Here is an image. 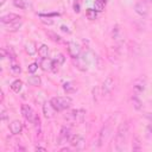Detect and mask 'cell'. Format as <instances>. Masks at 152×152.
Here are the masks:
<instances>
[{
	"label": "cell",
	"mask_w": 152,
	"mask_h": 152,
	"mask_svg": "<svg viewBox=\"0 0 152 152\" xmlns=\"http://www.w3.org/2000/svg\"><path fill=\"white\" fill-rule=\"evenodd\" d=\"M146 83L147 82H146V77L145 76H140L137 80H134V82H133V90L135 91L137 95L140 94V93H142L145 90Z\"/></svg>",
	"instance_id": "cell-6"
},
{
	"label": "cell",
	"mask_w": 152,
	"mask_h": 152,
	"mask_svg": "<svg viewBox=\"0 0 152 152\" xmlns=\"http://www.w3.org/2000/svg\"><path fill=\"white\" fill-rule=\"evenodd\" d=\"M74 11H75V12H80V4H78L77 0H76L75 4H74Z\"/></svg>",
	"instance_id": "cell-31"
},
{
	"label": "cell",
	"mask_w": 152,
	"mask_h": 152,
	"mask_svg": "<svg viewBox=\"0 0 152 152\" xmlns=\"http://www.w3.org/2000/svg\"><path fill=\"white\" fill-rule=\"evenodd\" d=\"M21 114H23V116H24L28 122H34L36 118L38 116V115L34 113V110H33L28 104H23V106H21Z\"/></svg>",
	"instance_id": "cell-5"
},
{
	"label": "cell",
	"mask_w": 152,
	"mask_h": 152,
	"mask_svg": "<svg viewBox=\"0 0 152 152\" xmlns=\"http://www.w3.org/2000/svg\"><path fill=\"white\" fill-rule=\"evenodd\" d=\"M66 46H68V52H69V55H70L74 59L80 57V55H81V48H80L78 44H76L75 42H69V43L66 44Z\"/></svg>",
	"instance_id": "cell-7"
},
{
	"label": "cell",
	"mask_w": 152,
	"mask_h": 152,
	"mask_svg": "<svg viewBox=\"0 0 152 152\" xmlns=\"http://www.w3.org/2000/svg\"><path fill=\"white\" fill-rule=\"evenodd\" d=\"M53 61H56V62H57V63H58L59 65H62V64L64 63V61H65V57H64V56H63L62 53H58V55L56 56V58H55Z\"/></svg>",
	"instance_id": "cell-28"
},
{
	"label": "cell",
	"mask_w": 152,
	"mask_h": 152,
	"mask_svg": "<svg viewBox=\"0 0 152 152\" xmlns=\"http://www.w3.org/2000/svg\"><path fill=\"white\" fill-rule=\"evenodd\" d=\"M48 36L51 37V39H52L53 42H56V43H63V39H62L59 36H57L56 33H53V32H48Z\"/></svg>",
	"instance_id": "cell-26"
},
{
	"label": "cell",
	"mask_w": 152,
	"mask_h": 152,
	"mask_svg": "<svg viewBox=\"0 0 152 152\" xmlns=\"http://www.w3.org/2000/svg\"><path fill=\"white\" fill-rule=\"evenodd\" d=\"M115 120V118L114 116H112L106 124H104V126L102 127V129L100 131V134H99V142L100 144H102L106 139H107V137L109 135V133H110V131H112V122Z\"/></svg>",
	"instance_id": "cell-4"
},
{
	"label": "cell",
	"mask_w": 152,
	"mask_h": 152,
	"mask_svg": "<svg viewBox=\"0 0 152 152\" xmlns=\"http://www.w3.org/2000/svg\"><path fill=\"white\" fill-rule=\"evenodd\" d=\"M63 88H64V90L68 93V94H70V93H74L76 89L74 88V86L70 83V82H66V83H64L63 84Z\"/></svg>",
	"instance_id": "cell-25"
},
{
	"label": "cell",
	"mask_w": 152,
	"mask_h": 152,
	"mask_svg": "<svg viewBox=\"0 0 152 152\" xmlns=\"http://www.w3.org/2000/svg\"><path fill=\"white\" fill-rule=\"evenodd\" d=\"M114 88V80L112 77H107L102 83V94L107 95L109 94Z\"/></svg>",
	"instance_id": "cell-10"
},
{
	"label": "cell",
	"mask_w": 152,
	"mask_h": 152,
	"mask_svg": "<svg viewBox=\"0 0 152 152\" xmlns=\"http://www.w3.org/2000/svg\"><path fill=\"white\" fill-rule=\"evenodd\" d=\"M128 128H129V125L127 121H124L120 124L116 133H115V137H114V142H115V148L118 151H122L125 148V144H126V139H127V135H128Z\"/></svg>",
	"instance_id": "cell-1"
},
{
	"label": "cell",
	"mask_w": 152,
	"mask_h": 152,
	"mask_svg": "<svg viewBox=\"0 0 152 152\" xmlns=\"http://www.w3.org/2000/svg\"><path fill=\"white\" fill-rule=\"evenodd\" d=\"M21 88H23V82H21L20 80H15V81H13L12 84H11V89H12L14 93H19V91L21 90Z\"/></svg>",
	"instance_id": "cell-18"
},
{
	"label": "cell",
	"mask_w": 152,
	"mask_h": 152,
	"mask_svg": "<svg viewBox=\"0 0 152 152\" xmlns=\"http://www.w3.org/2000/svg\"><path fill=\"white\" fill-rule=\"evenodd\" d=\"M61 28H62V31H64V32H68V33L70 32V30H68V27H65V26H62Z\"/></svg>",
	"instance_id": "cell-34"
},
{
	"label": "cell",
	"mask_w": 152,
	"mask_h": 152,
	"mask_svg": "<svg viewBox=\"0 0 152 152\" xmlns=\"http://www.w3.org/2000/svg\"><path fill=\"white\" fill-rule=\"evenodd\" d=\"M55 112H56V109L53 108V106L51 104V102H45L43 104V114H44V116L46 119L52 118L55 115Z\"/></svg>",
	"instance_id": "cell-13"
},
{
	"label": "cell",
	"mask_w": 152,
	"mask_h": 152,
	"mask_svg": "<svg viewBox=\"0 0 152 152\" xmlns=\"http://www.w3.org/2000/svg\"><path fill=\"white\" fill-rule=\"evenodd\" d=\"M5 1H6V0H1V1H0V5H1V6H2V5H4V4H5Z\"/></svg>",
	"instance_id": "cell-35"
},
{
	"label": "cell",
	"mask_w": 152,
	"mask_h": 152,
	"mask_svg": "<svg viewBox=\"0 0 152 152\" xmlns=\"http://www.w3.org/2000/svg\"><path fill=\"white\" fill-rule=\"evenodd\" d=\"M50 102L53 106V108L56 109V112H61V110L68 109L71 106L72 100L69 96H56V97H52L50 100Z\"/></svg>",
	"instance_id": "cell-2"
},
{
	"label": "cell",
	"mask_w": 152,
	"mask_h": 152,
	"mask_svg": "<svg viewBox=\"0 0 152 152\" xmlns=\"http://www.w3.org/2000/svg\"><path fill=\"white\" fill-rule=\"evenodd\" d=\"M86 17L89 19V20H95L97 18V11H95L94 8H88L86 11Z\"/></svg>",
	"instance_id": "cell-21"
},
{
	"label": "cell",
	"mask_w": 152,
	"mask_h": 152,
	"mask_svg": "<svg viewBox=\"0 0 152 152\" xmlns=\"http://www.w3.org/2000/svg\"><path fill=\"white\" fill-rule=\"evenodd\" d=\"M40 68L44 71L51 70L52 69V61L49 59V58H42V61H40Z\"/></svg>",
	"instance_id": "cell-16"
},
{
	"label": "cell",
	"mask_w": 152,
	"mask_h": 152,
	"mask_svg": "<svg viewBox=\"0 0 152 152\" xmlns=\"http://www.w3.org/2000/svg\"><path fill=\"white\" fill-rule=\"evenodd\" d=\"M11 71L17 75V74H19V72L21 71V69H20V66H19L18 64H13V65L11 66Z\"/></svg>",
	"instance_id": "cell-30"
},
{
	"label": "cell",
	"mask_w": 152,
	"mask_h": 152,
	"mask_svg": "<svg viewBox=\"0 0 152 152\" xmlns=\"http://www.w3.org/2000/svg\"><path fill=\"white\" fill-rule=\"evenodd\" d=\"M133 104H134V107H135L137 109H140V108H141V102H140V100L138 99L137 94H135V96H133Z\"/></svg>",
	"instance_id": "cell-29"
},
{
	"label": "cell",
	"mask_w": 152,
	"mask_h": 152,
	"mask_svg": "<svg viewBox=\"0 0 152 152\" xmlns=\"http://www.w3.org/2000/svg\"><path fill=\"white\" fill-rule=\"evenodd\" d=\"M134 11L141 15V17H146L148 14V6L146 4V1H138L135 5H134Z\"/></svg>",
	"instance_id": "cell-8"
},
{
	"label": "cell",
	"mask_w": 152,
	"mask_h": 152,
	"mask_svg": "<svg viewBox=\"0 0 152 152\" xmlns=\"http://www.w3.org/2000/svg\"><path fill=\"white\" fill-rule=\"evenodd\" d=\"M21 129H23V125L19 120H14L10 124V131L12 134H19L21 132Z\"/></svg>",
	"instance_id": "cell-14"
},
{
	"label": "cell",
	"mask_w": 152,
	"mask_h": 152,
	"mask_svg": "<svg viewBox=\"0 0 152 152\" xmlns=\"http://www.w3.org/2000/svg\"><path fill=\"white\" fill-rule=\"evenodd\" d=\"M103 1H104V2H107V0H103Z\"/></svg>",
	"instance_id": "cell-36"
},
{
	"label": "cell",
	"mask_w": 152,
	"mask_h": 152,
	"mask_svg": "<svg viewBox=\"0 0 152 152\" xmlns=\"http://www.w3.org/2000/svg\"><path fill=\"white\" fill-rule=\"evenodd\" d=\"M28 83L31 86H38L40 83V78L38 76H30L28 77Z\"/></svg>",
	"instance_id": "cell-24"
},
{
	"label": "cell",
	"mask_w": 152,
	"mask_h": 152,
	"mask_svg": "<svg viewBox=\"0 0 152 152\" xmlns=\"http://www.w3.org/2000/svg\"><path fill=\"white\" fill-rule=\"evenodd\" d=\"M84 118H86V110L84 109H74L65 115V119L68 122L76 124V125L82 124L84 121Z\"/></svg>",
	"instance_id": "cell-3"
},
{
	"label": "cell",
	"mask_w": 152,
	"mask_h": 152,
	"mask_svg": "<svg viewBox=\"0 0 152 152\" xmlns=\"http://www.w3.org/2000/svg\"><path fill=\"white\" fill-rule=\"evenodd\" d=\"M21 17L18 15V14H14V13H8V14H5L1 17L0 21L4 24V25H7L10 23H13V21H17V20H20Z\"/></svg>",
	"instance_id": "cell-12"
},
{
	"label": "cell",
	"mask_w": 152,
	"mask_h": 152,
	"mask_svg": "<svg viewBox=\"0 0 152 152\" xmlns=\"http://www.w3.org/2000/svg\"><path fill=\"white\" fill-rule=\"evenodd\" d=\"M104 5H106V2L103 0H95V2H94V10L97 11V12H102L104 10Z\"/></svg>",
	"instance_id": "cell-22"
},
{
	"label": "cell",
	"mask_w": 152,
	"mask_h": 152,
	"mask_svg": "<svg viewBox=\"0 0 152 152\" xmlns=\"http://www.w3.org/2000/svg\"><path fill=\"white\" fill-rule=\"evenodd\" d=\"M21 24H23V21H21V19H20V20L10 23V24H7V25H5V26H6V30H7V31H10V32H15V31H18V30L20 28Z\"/></svg>",
	"instance_id": "cell-15"
},
{
	"label": "cell",
	"mask_w": 152,
	"mask_h": 152,
	"mask_svg": "<svg viewBox=\"0 0 152 152\" xmlns=\"http://www.w3.org/2000/svg\"><path fill=\"white\" fill-rule=\"evenodd\" d=\"M69 142L72 147H75L76 150H80V148H82V146L84 144V138L81 134H74V135H71Z\"/></svg>",
	"instance_id": "cell-9"
},
{
	"label": "cell",
	"mask_w": 152,
	"mask_h": 152,
	"mask_svg": "<svg viewBox=\"0 0 152 152\" xmlns=\"http://www.w3.org/2000/svg\"><path fill=\"white\" fill-rule=\"evenodd\" d=\"M1 119H2V120H6V119H7V114H6L5 110L1 112Z\"/></svg>",
	"instance_id": "cell-32"
},
{
	"label": "cell",
	"mask_w": 152,
	"mask_h": 152,
	"mask_svg": "<svg viewBox=\"0 0 152 152\" xmlns=\"http://www.w3.org/2000/svg\"><path fill=\"white\" fill-rule=\"evenodd\" d=\"M37 69H38V64H37V63H31V64L27 66V71H28L30 74H34Z\"/></svg>",
	"instance_id": "cell-27"
},
{
	"label": "cell",
	"mask_w": 152,
	"mask_h": 152,
	"mask_svg": "<svg viewBox=\"0 0 152 152\" xmlns=\"http://www.w3.org/2000/svg\"><path fill=\"white\" fill-rule=\"evenodd\" d=\"M71 138V134H70V128L69 127H62L61 132H59V137H58V142L59 144H63V142H66L69 141Z\"/></svg>",
	"instance_id": "cell-11"
},
{
	"label": "cell",
	"mask_w": 152,
	"mask_h": 152,
	"mask_svg": "<svg viewBox=\"0 0 152 152\" xmlns=\"http://www.w3.org/2000/svg\"><path fill=\"white\" fill-rule=\"evenodd\" d=\"M36 151H46V148H45V147H39V146H37V147H36Z\"/></svg>",
	"instance_id": "cell-33"
},
{
	"label": "cell",
	"mask_w": 152,
	"mask_h": 152,
	"mask_svg": "<svg viewBox=\"0 0 152 152\" xmlns=\"http://www.w3.org/2000/svg\"><path fill=\"white\" fill-rule=\"evenodd\" d=\"M48 53H49V48H48L45 44H43V45H40V46L38 48V55H39L42 58H46V57H48Z\"/></svg>",
	"instance_id": "cell-20"
},
{
	"label": "cell",
	"mask_w": 152,
	"mask_h": 152,
	"mask_svg": "<svg viewBox=\"0 0 152 152\" xmlns=\"http://www.w3.org/2000/svg\"><path fill=\"white\" fill-rule=\"evenodd\" d=\"M13 5L18 8H21V10H26L28 6H30V2L27 0H13Z\"/></svg>",
	"instance_id": "cell-17"
},
{
	"label": "cell",
	"mask_w": 152,
	"mask_h": 152,
	"mask_svg": "<svg viewBox=\"0 0 152 152\" xmlns=\"http://www.w3.org/2000/svg\"><path fill=\"white\" fill-rule=\"evenodd\" d=\"M25 50H26V52H27L30 56H33V55L36 53V51H37L36 45H34V43H33V42L27 43V44L25 45Z\"/></svg>",
	"instance_id": "cell-19"
},
{
	"label": "cell",
	"mask_w": 152,
	"mask_h": 152,
	"mask_svg": "<svg viewBox=\"0 0 152 152\" xmlns=\"http://www.w3.org/2000/svg\"><path fill=\"white\" fill-rule=\"evenodd\" d=\"M132 148H133V151H140V150L142 148V146H141V144H140V139H139L138 137H135V138H134V140H133V145H132Z\"/></svg>",
	"instance_id": "cell-23"
}]
</instances>
